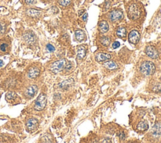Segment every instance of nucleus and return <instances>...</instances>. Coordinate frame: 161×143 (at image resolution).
<instances>
[{
	"mask_svg": "<svg viewBox=\"0 0 161 143\" xmlns=\"http://www.w3.org/2000/svg\"><path fill=\"white\" fill-rule=\"evenodd\" d=\"M155 71L156 66L152 62L146 61L140 66V72L144 75H151L154 74Z\"/></svg>",
	"mask_w": 161,
	"mask_h": 143,
	"instance_id": "obj_1",
	"label": "nucleus"
},
{
	"mask_svg": "<svg viewBox=\"0 0 161 143\" xmlns=\"http://www.w3.org/2000/svg\"><path fill=\"white\" fill-rule=\"evenodd\" d=\"M86 54V50L83 46H79L77 48V57L79 59H83L85 57Z\"/></svg>",
	"mask_w": 161,
	"mask_h": 143,
	"instance_id": "obj_16",
	"label": "nucleus"
},
{
	"mask_svg": "<svg viewBox=\"0 0 161 143\" xmlns=\"http://www.w3.org/2000/svg\"><path fill=\"white\" fill-rule=\"evenodd\" d=\"M16 97V94L15 92H9L6 95V99L8 101H11L15 99Z\"/></svg>",
	"mask_w": 161,
	"mask_h": 143,
	"instance_id": "obj_24",
	"label": "nucleus"
},
{
	"mask_svg": "<svg viewBox=\"0 0 161 143\" xmlns=\"http://www.w3.org/2000/svg\"><path fill=\"white\" fill-rule=\"evenodd\" d=\"M140 39V35L137 30L131 31L129 35V40L132 44H137L139 43Z\"/></svg>",
	"mask_w": 161,
	"mask_h": 143,
	"instance_id": "obj_6",
	"label": "nucleus"
},
{
	"mask_svg": "<svg viewBox=\"0 0 161 143\" xmlns=\"http://www.w3.org/2000/svg\"><path fill=\"white\" fill-rule=\"evenodd\" d=\"M88 13H85V14L83 15V19L84 21H86V19L88 18Z\"/></svg>",
	"mask_w": 161,
	"mask_h": 143,
	"instance_id": "obj_33",
	"label": "nucleus"
},
{
	"mask_svg": "<svg viewBox=\"0 0 161 143\" xmlns=\"http://www.w3.org/2000/svg\"><path fill=\"white\" fill-rule=\"evenodd\" d=\"M104 65L106 66V68L109 70H116L118 67L117 63L113 61H108L106 62H105L104 64Z\"/></svg>",
	"mask_w": 161,
	"mask_h": 143,
	"instance_id": "obj_17",
	"label": "nucleus"
},
{
	"mask_svg": "<svg viewBox=\"0 0 161 143\" xmlns=\"http://www.w3.org/2000/svg\"><path fill=\"white\" fill-rule=\"evenodd\" d=\"M38 125V121L37 119H35L34 118H31L28 120L27 122V128L28 129V130L30 131H34V129H35L37 127Z\"/></svg>",
	"mask_w": 161,
	"mask_h": 143,
	"instance_id": "obj_11",
	"label": "nucleus"
},
{
	"mask_svg": "<svg viewBox=\"0 0 161 143\" xmlns=\"http://www.w3.org/2000/svg\"><path fill=\"white\" fill-rule=\"evenodd\" d=\"M72 67H73V65H72V64L71 62H69L68 64L65 65V70H70L72 68Z\"/></svg>",
	"mask_w": 161,
	"mask_h": 143,
	"instance_id": "obj_30",
	"label": "nucleus"
},
{
	"mask_svg": "<svg viewBox=\"0 0 161 143\" xmlns=\"http://www.w3.org/2000/svg\"><path fill=\"white\" fill-rule=\"evenodd\" d=\"M99 28H100V31L101 33H104L108 31V29H109V26H108V23L106 21H102L100 23Z\"/></svg>",
	"mask_w": 161,
	"mask_h": 143,
	"instance_id": "obj_18",
	"label": "nucleus"
},
{
	"mask_svg": "<svg viewBox=\"0 0 161 143\" xmlns=\"http://www.w3.org/2000/svg\"><path fill=\"white\" fill-rule=\"evenodd\" d=\"M43 143H52V142L51 141L50 139H49L48 138H46Z\"/></svg>",
	"mask_w": 161,
	"mask_h": 143,
	"instance_id": "obj_34",
	"label": "nucleus"
},
{
	"mask_svg": "<svg viewBox=\"0 0 161 143\" xmlns=\"http://www.w3.org/2000/svg\"><path fill=\"white\" fill-rule=\"evenodd\" d=\"M151 133L154 137H159L161 136V123H156L152 128Z\"/></svg>",
	"mask_w": 161,
	"mask_h": 143,
	"instance_id": "obj_12",
	"label": "nucleus"
},
{
	"mask_svg": "<svg viewBox=\"0 0 161 143\" xmlns=\"http://www.w3.org/2000/svg\"><path fill=\"white\" fill-rule=\"evenodd\" d=\"M36 2V0H25V3L28 5H32L34 4Z\"/></svg>",
	"mask_w": 161,
	"mask_h": 143,
	"instance_id": "obj_32",
	"label": "nucleus"
},
{
	"mask_svg": "<svg viewBox=\"0 0 161 143\" xmlns=\"http://www.w3.org/2000/svg\"><path fill=\"white\" fill-rule=\"evenodd\" d=\"M73 83H74V80L73 79L65 80V81L61 82V84H59V87L64 90H67L72 85H73Z\"/></svg>",
	"mask_w": 161,
	"mask_h": 143,
	"instance_id": "obj_15",
	"label": "nucleus"
},
{
	"mask_svg": "<svg viewBox=\"0 0 161 143\" xmlns=\"http://www.w3.org/2000/svg\"><path fill=\"white\" fill-rule=\"evenodd\" d=\"M40 74V70L37 67H32L30 68L28 72V76L30 79L37 78Z\"/></svg>",
	"mask_w": 161,
	"mask_h": 143,
	"instance_id": "obj_14",
	"label": "nucleus"
},
{
	"mask_svg": "<svg viewBox=\"0 0 161 143\" xmlns=\"http://www.w3.org/2000/svg\"><path fill=\"white\" fill-rule=\"evenodd\" d=\"M47 48L49 52H54L55 50V48H54V46L53 45H52L51 44H48L47 45Z\"/></svg>",
	"mask_w": 161,
	"mask_h": 143,
	"instance_id": "obj_28",
	"label": "nucleus"
},
{
	"mask_svg": "<svg viewBox=\"0 0 161 143\" xmlns=\"http://www.w3.org/2000/svg\"><path fill=\"white\" fill-rule=\"evenodd\" d=\"M84 10H81V11H79V15L81 16V15H83V13H84Z\"/></svg>",
	"mask_w": 161,
	"mask_h": 143,
	"instance_id": "obj_36",
	"label": "nucleus"
},
{
	"mask_svg": "<svg viewBox=\"0 0 161 143\" xmlns=\"http://www.w3.org/2000/svg\"><path fill=\"white\" fill-rule=\"evenodd\" d=\"M65 65V60L62 59L60 60L55 62L51 65V70L55 74L61 72L64 68Z\"/></svg>",
	"mask_w": 161,
	"mask_h": 143,
	"instance_id": "obj_4",
	"label": "nucleus"
},
{
	"mask_svg": "<svg viewBox=\"0 0 161 143\" xmlns=\"http://www.w3.org/2000/svg\"><path fill=\"white\" fill-rule=\"evenodd\" d=\"M6 26L5 24L3 21H0V35H2L5 32Z\"/></svg>",
	"mask_w": 161,
	"mask_h": 143,
	"instance_id": "obj_26",
	"label": "nucleus"
},
{
	"mask_svg": "<svg viewBox=\"0 0 161 143\" xmlns=\"http://www.w3.org/2000/svg\"><path fill=\"white\" fill-rule=\"evenodd\" d=\"M47 104V96L44 94H41L36 99L34 108L36 111H42Z\"/></svg>",
	"mask_w": 161,
	"mask_h": 143,
	"instance_id": "obj_2",
	"label": "nucleus"
},
{
	"mask_svg": "<svg viewBox=\"0 0 161 143\" xmlns=\"http://www.w3.org/2000/svg\"><path fill=\"white\" fill-rule=\"evenodd\" d=\"M111 58V56L110 54H106V53H99L96 56H95V59L97 62H104L109 60Z\"/></svg>",
	"mask_w": 161,
	"mask_h": 143,
	"instance_id": "obj_9",
	"label": "nucleus"
},
{
	"mask_svg": "<svg viewBox=\"0 0 161 143\" xmlns=\"http://www.w3.org/2000/svg\"><path fill=\"white\" fill-rule=\"evenodd\" d=\"M146 54L147 56L153 59H156L159 57V52L152 46H148L146 49Z\"/></svg>",
	"mask_w": 161,
	"mask_h": 143,
	"instance_id": "obj_7",
	"label": "nucleus"
},
{
	"mask_svg": "<svg viewBox=\"0 0 161 143\" xmlns=\"http://www.w3.org/2000/svg\"><path fill=\"white\" fill-rule=\"evenodd\" d=\"M3 65H4V62H3V60H0V67L3 66Z\"/></svg>",
	"mask_w": 161,
	"mask_h": 143,
	"instance_id": "obj_35",
	"label": "nucleus"
},
{
	"mask_svg": "<svg viewBox=\"0 0 161 143\" xmlns=\"http://www.w3.org/2000/svg\"><path fill=\"white\" fill-rule=\"evenodd\" d=\"M123 17V12L119 9L111 11L110 13V19L112 22H115L118 20L122 19Z\"/></svg>",
	"mask_w": 161,
	"mask_h": 143,
	"instance_id": "obj_5",
	"label": "nucleus"
},
{
	"mask_svg": "<svg viewBox=\"0 0 161 143\" xmlns=\"http://www.w3.org/2000/svg\"><path fill=\"white\" fill-rule=\"evenodd\" d=\"M140 15V11L139 8L136 4L131 5L128 10V15L132 19H137L139 18Z\"/></svg>",
	"mask_w": 161,
	"mask_h": 143,
	"instance_id": "obj_3",
	"label": "nucleus"
},
{
	"mask_svg": "<svg viewBox=\"0 0 161 143\" xmlns=\"http://www.w3.org/2000/svg\"><path fill=\"white\" fill-rule=\"evenodd\" d=\"M148 128H149V125H148L146 122L141 121L139 123V124L137 125V129L141 131H146L147 130Z\"/></svg>",
	"mask_w": 161,
	"mask_h": 143,
	"instance_id": "obj_21",
	"label": "nucleus"
},
{
	"mask_svg": "<svg viewBox=\"0 0 161 143\" xmlns=\"http://www.w3.org/2000/svg\"><path fill=\"white\" fill-rule=\"evenodd\" d=\"M9 44H10V41L6 38L0 40V52L3 54L7 53L9 50Z\"/></svg>",
	"mask_w": 161,
	"mask_h": 143,
	"instance_id": "obj_8",
	"label": "nucleus"
},
{
	"mask_svg": "<svg viewBox=\"0 0 161 143\" xmlns=\"http://www.w3.org/2000/svg\"><path fill=\"white\" fill-rule=\"evenodd\" d=\"M128 143H133V142H128Z\"/></svg>",
	"mask_w": 161,
	"mask_h": 143,
	"instance_id": "obj_37",
	"label": "nucleus"
},
{
	"mask_svg": "<svg viewBox=\"0 0 161 143\" xmlns=\"http://www.w3.org/2000/svg\"><path fill=\"white\" fill-rule=\"evenodd\" d=\"M24 38L25 42L29 44H34L35 41V34L32 32H26L24 35Z\"/></svg>",
	"mask_w": 161,
	"mask_h": 143,
	"instance_id": "obj_10",
	"label": "nucleus"
},
{
	"mask_svg": "<svg viewBox=\"0 0 161 143\" xmlns=\"http://www.w3.org/2000/svg\"><path fill=\"white\" fill-rule=\"evenodd\" d=\"M38 91V87L37 85H32L27 89V91H26V95L28 97H32L37 94Z\"/></svg>",
	"mask_w": 161,
	"mask_h": 143,
	"instance_id": "obj_13",
	"label": "nucleus"
},
{
	"mask_svg": "<svg viewBox=\"0 0 161 143\" xmlns=\"http://www.w3.org/2000/svg\"><path fill=\"white\" fill-rule=\"evenodd\" d=\"M100 42L103 46H108L110 44V39L108 36H103L100 38Z\"/></svg>",
	"mask_w": 161,
	"mask_h": 143,
	"instance_id": "obj_23",
	"label": "nucleus"
},
{
	"mask_svg": "<svg viewBox=\"0 0 161 143\" xmlns=\"http://www.w3.org/2000/svg\"><path fill=\"white\" fill-rule=\"evenodd\" d=\"M119 137L121 140H124V139H125V134L123 132H121L119 133Z\"/></svg>",
	"mask_w": 161,
	"mask_h": 143,
	"instance_id": "obj_31",
	"label": "nucleus"
},
{
	"mask_svg": "<svg viewBox=\"0 0 161 143\" xmlns=\"http://www.w3.org/2000/svg\"><path fill=\"white\" fill-rule=\"evenodd\" d=\"M153 91L156 92H161V84L160 83H159V84H157L154 86V87H153Z\"/></svg>",
	"mask_w": 161,
	"mask_h": 143,
	"instance_id": "obj_27",
	"label": "nucleus"
},
{
	"mask_svg": "<svg viewBox=\"0 0 161 143\" xmlns=\"http://www.w3.org/2000/svg\"><path fill=\"white\" fill-rule=\"evenodd\" d=\"M27 14L33 17H37L41 14V11L35 9H29L27 11Z\"/></svg>",
	"mask_w": 161,
	"mask_h": 143,
	"instance_id": "obj_22",
	"label": "nucleus"
},
{
	"mask_svg": "<svg viewBox=\"0 0 161 143\" xmlns=\"http://www.w3.org/2000/svg\"><path fill=\"white\" fill-rule=\"evenodd\" d=\"M71 0H59V3L61 6H67L70 4Z\"/></svg>",
	"mask_w": 161,
	"mask_h": 143,
	"instance_id": "obj_25",
	"label": "nucleus"
},
{
	"mask_svg": "<svg viewBox=\"0 0 161 143\" xmlns=\"http://www.w3.org/2000/svg\"><path fill=\"white\" fill-rule=\"evenodd\" d=\"M75 38H76L79 42L83 41L85 37L84 32L81 30H77L75 32Z\"/></svg>",
	"mask_w": 161,
	"mask_h": 143,
	"instance_id": "obj_19",
	"label": "nucleus"
},
{
	"mask_svg": "<svg viewBox=\"0 0 161 143\" xmlns=\"http://www.w3.org/2000/svg\"><path fill=\"white\" fill-rule=\"evenodd\" d=\"M117 35L118 36H119L120 38H123L125 37L127 35V30L126 29L123 27H120L118 28L117 30Z\"/></svg>",
	"mask_w": 161,
	"mask_h": 143,
	"instance_id": "obj_20",
	"label": "nucleus"
},
{
	"mask_svg": "<svg viewBox=\"0 0 161 143\" xmlns=\"http://www.w3.org/2000/svg\"><path fill=\"white\" fill-rule=\"evenodd\" d=\"M120 42H115L113 45H112V47L114 48V49H116L117 48H118L120 46Z\"/></svg>",
	"mask_w": 161,
	"mask_h": 143,
	"instance_id": "obj_29",
	"label": "nucleus"
}]
</instances>
